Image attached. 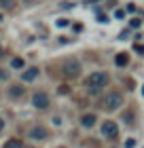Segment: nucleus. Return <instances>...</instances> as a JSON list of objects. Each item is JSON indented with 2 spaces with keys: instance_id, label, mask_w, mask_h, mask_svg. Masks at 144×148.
<instances>
[{
  "instance_id": "obj_22",
  "label": "nucleus",
  "mask_w": 144,
  "mask_h": 148,
  "mask_svg": "<svg viewBox=\"0 0 144 148\" xmlns=\"http://www.w3.org/2000/svg\"><path fill=\"white\" fill-rule=\"evenodd\" d=\"M4 129V119H0V131Z\"/></svg>"
},
{
  "instance_id": "obj_8",
  "label": "nucleus",
  "mask_w": 144,
  "mask_h": 148,
  "mask_svg": "<svg viewBox=\"0 0 144 148\" xmlns=\"http://www.w3.org/2000/svg\"><path fill=\"white\" fill-rule=\"evenodd\" d=\"M81 123H83V127H93L95 125V114H85L81 119Z\"/></svg>"
},
{
  "instance_id": "obj_10",
  "label": "nucleus",
  "mask_w": 144,
  "mask_h": 148,
  "mask_svg": "<svg viewBox=\"0 0 144 148\" xmlns=\"http://www.w3.org/2000/svg\"><path fill=\"white\" fill-rule=\"evenodd\" d=\"M127 62H129L127 53H119V55L114 57V64H116V66H127Z\"/></svg>"
},
{
  "instance_id": "obj_18",
  "label": "nucleus",
  "mask_w": 144,
  "mask_h": 148,
  "mask_svg": "<svg viewBox=\"0 0 144 148\" xmlns=\"http://www.w3.org/2000/svg\"><path fill=\"white\" fill-rule=\"evenodd\" d=\"M98 19H100V23H106V21H108V17H106V15H102V13L98 15Z\"/></svg>"
},
{
  "instance_id": "obj_25",
  "label": "nucleus",
  "mask_w": 144,
  "mask_h": 148,
  "mask_svg": "<svg viewBox=\"0 0 144 148\" xmlns=\"http://www.w3.org/2000/svg\"><path fill=\"white\" fill-rule=\"evenodd\" d=\"M0 21H2V15H0Z\"/></svg>"
},
{
  "instance_id": "obj_7",
  "label": "nucleus",
  "mask_w": 144,
  "mask_h": 148,
  "mask_svg": "<svg viewBox=\"0 0 144 148\" xmlns=\"http://www.w3.org/2000/svg\"><path fill=\"white\" fill-rule=\"evenodd\" d=\"M36 76H38V68H28V70L21 74V78L25 80V83H32V80L36 78Z\"/></svg>"
},
{
  "instance_id": "obj_5",
  "label": "nucleus",
  "mask_w": 144,
  "mask_h": 148,
  "mask_svg": "<svg viewBox=\"0 0 144 148\" xmlns=\"http://www.w3.org/2000/svg\"><path fill=\"white\" fill-rule=\"evenodd\" d=\"M64 74H66V76L68 78H74V76H79V64L76 62H66L64 64Z\"/></svg>"
},
{
  "instance_id": "obj_23",
  "label": "nucleus",
  "mask_w": 144,
  "mask_h": 148,
  "mask_svg": "<svg viewBox=\"0 0 144 148\" xmlns=\"http://www.w3.org/2000/svg\"><path fill=\"white\" fill-rule=\"evenodd\" d=\"M0 57H2V47H0Z\"/></svg>"
},
{
  "instance_id": "obj_1",
  "label": "nucleus",
  "mask_w": 144,
  "mask_h": 148,
  "mask_svg": "<svg viewBox=\"0 0 144 148\" xmlns=\"http://www.w3.org/2000/svg\"><path fill=\"white\" fill-rule=\"evenodd\" d=\"M106 83H108L106 72H93V74H89V78H87V87L91 89V93H95L98 89H102V87H106Z\"/></svg>"
},
{
  "instance_id": "obj_14",
  "label": "nucleus",
  "mask_w": 144,
  "mask_h": 148,
  "mask_svg": "<svg viewBox=\"0 0 144 148\" xmlns=\"http://www.w3.org/2000/svg\"><path fill=\"white\" fill-rule=\"evenodd\" d=\"M125 148H136V140H134V138H129L127 142H125Z\"/></svg>"
},
{
  "instance_id": "obj_6",
  "label": "nucleus",
  "mask_w": 144,
  "mask_h": 148,
  "mask_svg": "<svg viewBox=\"0 0 144 148\" xmlns=\"http://www.w3.org/2000/svg\"><path fill=\"white\" fill-rule=\"evenodd\" d=\"M30 138L32 140H36V142H40V140H45L47 138V129H45V127H32V129H30Z\"/></svg>"
},
{
  "instance_id": "obj_21",
  "label": "nucleus",
  "mask_w": 144,
  "mask_h": 148,
  "mask_svg": "<svg viewBox=\"0 0 144 148\" xmlns=\"http://www.w3.org/2000/svg\"><path fill=\"white\" fill-rule=\"evenodd\" d=\"M6 76H9V74H6L4 70H0V78H6Z\"/></svg>"
},
{
  "instance_id": "obj_19",
  "label": "nucleus",
  "mask_w": 144,
  "mask_h": 148,
  "mask_svg": "<svg viewBox=\"0 0 144 148\" xmlns=\"http://www.w3.org/2000/svg\"><path fill=\"white\" fill-rule=\"evenodd\" d=\"M127 11H129V13H134V11H136V4H134V2H129V4H127Z\"/></svg>"
},
{
  "instance_id": "obj_4",
  "label": "nucleus",
  "mask_w": 144,
  "mask_h": 148,
  "mask_svg": "<svg viewBox=\"0 0 144 148\" xmlns=\"http://www.w3.org/2000/svg\"><path fill=\"white\" fill-rule=\"evenodd\" d=\"M32 104H34V108H38V110H45L47 106H49V95L43 91H36L32 95Z\"/></svg>"
},
{
  "instance_id": "obj_13",
  "label": "nucleus",
  "mask_w": 144,
  "mask_h": 148,
  "mask_svg": "<svg viewBox=\"0 0 144 148\" xmlns=\"http://www.w3.org/2000/svg\"><path fill=\"white\" fill-rule=\"evenodd\" d=\"M0 4H2L4 9H13V6H15V0H0Z\"/></svg>"
},
{
  "instance_id": "obj_9",
  "label": "nucleus",
  "mask_w": 144,
  "mask_h": 148,
  "mask_svg": "<svg viewBox=\"0 0 144 148\" xmlns=\"http://www.w3.org/2000/svg\"><path fill=\"white\" fill-rule=\"evenodd\" d=\"M2 148H23V144H21V140L13 138V140H9V142H4Z\"/></svg>"
},
{
  "instance_id": "obj_20",
  "label": "nucleus",
  "mask_w": 144,
  "mask_h": 148,
  "mask_svg": "<svg viewBox=\"0 0 144 148\" xmlns=\"http://www.w3.org/2000/svg\"><path fill=\"white\" fill-rule=\"evenodd\" d=\"M136 51H138V53H144V47H140V45H136Z\"/></svg>"
},
{
  "instance_id": "obj_3",
  "label": "nucleus",
  "mask_w": 144,
  "mask_h": 148,
  "mask_svg": "<svg viewBox=\"0 0 144 148\" xmlns=\"http://www.w3.org/2000/svg\"><path fill=\"white\" fill-rule=\"evenodd\" d=\"M102 136L108 138V140H114L116 136H119V127H116L114 121H106V123L102 125Z\"/></svg>"
},
{
  "instance_id": "obj_2",
  "label": "nucleus",
  "mask_w": 144,
  "mask_h": 148,
  "mask_svg": "<svg viewBox=\"0 0 144 148\" xmlns=\"http://www.w3.org/2000/svg\"><path fill=\"white\" fill-rule=\"evenodd\" d=\"M119 106H123V95L121 93H108V95L104 97V104H102V108H106V110H116Z\"/></svg>"
},
{
  "instance_id": "obj_17",
  "label": "nucleus",
  "mask_w": 144,
  "mask_h": 148,
  "mask_svg": "<svg viewBox=\"0 0 144 148\" xmlns=\"http://www.w3.org/2000/svg\"><path fill=\"white\" fill-rule=\"evenodd\" d=\"M57 25H59V28H66V25H68V19H59Z\"/></svg>"
},
{
  "instance_id": "obj_12",
  "label": "nucleus",
  "mask_w": 144,
  "mask_h": 148,
  "mask_svg": "<svg viewBox=\"0 0 144 148\" xmlns=\"http://www.w3.org/2000/svg\"><path fill=\"white\" fill-rule=\"evenodd\" d=\"M11 66H13V68H15V70H21V68H23L25 64H23V59H21V57H15V59H13V62H11Z\"/></svg>"
},
{
  "instance_id": "obj_16",
  "label": "nucleus",
  "mask_w": 144,
  "mask_h": 148,
  "mask_svg": "<svg viewBox=\"0 0 144 148\" xmlns=\"http://www.w3.org/2000/svg\"><path fill=\"white\" fill-rule=\"evenodd\" d=\"M140 23H142V21H140V19H138V17H134V19H132V28H138V25H140Z\"/></svg>"
},
{
  "instance_id": "obj_15",
  "label": "nucleus",
  "mask_w": 144,
  "mask_h": 148,
  "mask_svg": "<svg viewBox=\"0 0 144 148\" xmlns=\"http://www.w3.org/2000/svg\"><path fill=\"white\" fill-rule=\"evenodd\" d=\"M114 17H116V19H123V17H125V11H123V9H119V11L114 13Z\"/></svg>"
},
{
  "instance_id": "obj_11",
  "label": "nucleus",
  "mask_w": 144,
  "mask_h": 148,
  "mask_svg": "<svg viewBox=\"0 0 144 148\" xmlns=\"http://www.w3.org/2000/svg\"><path fill=\"white\" fill-rule=\"evenodd\" d=\"M9 93H11V97H21V95H23V89H21L19 85H13Z\"/></svg>"
},
{
  "instance_id": "obj_24",
  "label": "nucleus",
  "mask_w": 144,
  "mask_h": 148,
  "mask_svg": "<svg viewBox=\"0 0 144 148\" xmlns=\"http://www.w3.org/2000/svg\"><path fill=\"white\" fill-rule=\"evenodd\" d=\"M142 95H144V87H142Z\"/></svg>"
}]
</instances>
